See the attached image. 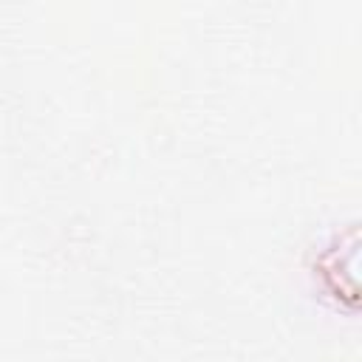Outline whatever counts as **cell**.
<instances>
[{
  "label": "cell",
  "mask_w": 362,
  "mask_h": 362,
  "mask_svg": "<svg viewBox=\"0 0 362 362\" xmlns=\"http://www.w3.org/2000/svg\"><path fill=\"white\" fill-rule=\"evenodd\" d=\"M356 246H359L356 223H348V229H339L331 238H325L308 260V272L320 297L348 314L356 311V277H354Z\"/></svg>",
  "instance_id": "6da1fadb"
}]
</instances>
